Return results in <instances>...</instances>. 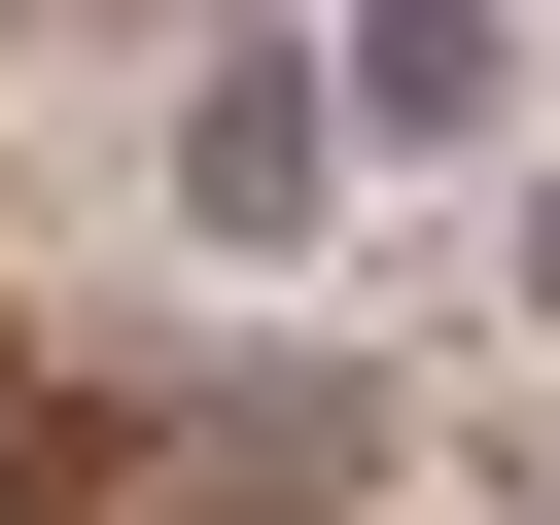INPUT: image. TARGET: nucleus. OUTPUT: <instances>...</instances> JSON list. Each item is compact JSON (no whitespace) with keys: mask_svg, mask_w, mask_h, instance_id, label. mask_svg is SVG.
I'll list each match as a JSON object with an SVG mask.
<instances>
[{"mask_svg":"<svg viewBox=\"0 0 560 525\" xmlns=\"http://www.w3.org/2000/svg\"><path fill=\"white\" fill-rule=\"evenodd\" d=\"M140 140H175V245H315V210L385 175V140H350V35H245V0H175V105H140Z\"/></svg>","mask_w":560,"mask_h":525,"instance_id":"nucleus-1","label":"nucleus"},{"mask_svg":"<svg viewBox=\"0 0 560 525\" xmlns=\"http://www.w3.org/2000/svg\"><path fill=\"white\" fill-rule=\"evenodd\" d=\"M140 455H210L245 525H350L385 490V350H140Z\"/></svg>","mask_w":560,"mask_h":525,"instance_id":"nucleus-2","label":"nucleus"},{"mask_svg":"<svg viewBox=\"0 0 560 525\" xmlns=\"http://www.w3.org/2000/svg\"><path fill=\"white\" fill-rule=\"evenodd\" d=\"M315 35H350V140H385V175L525 140V0H315Z\"/></svg>","mask_w":560,"mask_h":525,"instance_id":"nucleus-3","label":"nucleus"},{"mask_svg":"<svg viewBox=\"0 0 560 525\" xmlns=\"http://www.w3.org/2000/svg\"><path fill=\"white\" fill-rule=\"evenodd\" d=\"M490 245H525V315H560V140H525V210H490Z\"/></svg>","mask_w":560,"mask_h":525,"instance_id":"nucleus-4","label":"nucleus"}]
</instances>
